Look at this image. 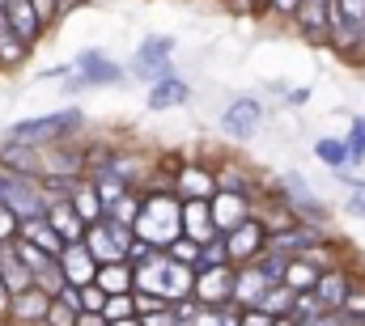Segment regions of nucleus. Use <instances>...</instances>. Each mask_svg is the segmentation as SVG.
Instances as JSON below:
<instances>
[{"label": "nucleus", "mask_w": 365, "mask_h": 326, "mask_svg": "<svg viewBox=\"0 0 365 326\" xmlns=\"http://www.w3.org/2000/svg\"><path fill=\"white\" fill-rule=\"evenodd\" d=\"M47 225L60 233V242H64V246L81 242V238H86V229H90V225L77 216V208H73V204H51V208H47Z\"/></svg>", "instance_id": "nucleus-14"}, {"label": "nucleus", "mask_w": 365, "mask_h": 326, "mask_svg": "<svg viewBox=\"0 0 365 326\" xmlns=\"http://www.w3.org/2000/svg\"><path fill=\"white\" fill-rule=\"evenodd\" d=\"M140 326H179V318H175V310H170V305H162V310L140 314Z\"/></svg>", "instance_id": "nucleus-37"}, {"label": "nucleus", "mask_w": 365, "mask_h": 326, "mask_svg": "<svg viewBox=\"0 0 365 326\" xmlns=\"http://www.w3.org/2000/svg\"><path fill=\"white\" fill-rule=\"evenodd\" d=\"M86 250H90V258L98 263V267H106V263H128L123 250H119V242L110 238V229H106L102 221L86 229Z\"/></svg>", "instance_id": "nucleus-15"}, {"label": "nucleus", "mask_w": 365, "mask_h": 326, "mask_svg": "<svg viewBox=\"0 0 365 326\" xmlns=\"http://www.w3.org/2000/svg\"><path fill=\"white\" fill-rule=\"evenodd\" d=\"M132 233H136L140 242H149V246L179 242V233H182V208L170 199V195H149V199L140 204V216H136Z\"/></svg>", "instance_id": "nucleus-1"}, {"label": "nucleus", "mask_w": 365, "mask_h": 326, "mask_svg": "<svg viewBox=\"0 0 365 326\" xmlns=\"http://www.w3.org/2000/svg\"><path fill=\"white\" fill-rule=\"evenodd\" d=\"M102 318H106V322H123V318H136L132 293H123V297H106V305H102Z\"/></svg>", "instance_id": "nucleus-30"}, {"label": "nucleus", "mask_w": 365, "mask_h": 326, "mask_svg": "<svg viewBox=\"0 0 365 326\" xmlns=\"http://www.w3.org/2000/svg\"><path fill=\"white\" fill-rule=\"evenodd\" d=\"M208 212H212V229H217V233H230V229H238L242 221H251L247 195H234V191H217L212 204H208Z\"/></svg>", "instance_id": "nucleus-9"}, {"label": "nucleus", "mask_w": 365, "mask_h": 326, "mask_svg": "<svg viewBox=\"0 0 365 326\" xmlns=\"http://www.w3.org/2000/svg\"><path fill=\"white\" fill-rule=\"evenodd\" d=\"M13 229H17V216L0 204V242H4V238H13Z\"/></svg>", "instance_id": "nucleus-41"}, {"label": "nucleus", "mask_w": 365, "mask_h": 326, "mask_svg": "<svg viewBox=\"0 0 365 326\" xmlns=\"http://www.w3.org/2000/svg\"><path fill=\"white\" fill-rule=\"evenodd\" d=\"M60 271H64V280L73 288H86V284H93V275H98V263L90 258V250L81 242H73V246H64V254H60Z\"/></svg>", "instance_id": "nucleus-10"}, {"label": "nucleus", "mask_w": 365, "mask_h": 326, "mask_svg": "<svg viewBox=\"0 0 365 326\" xmlns=\"http://www.w3.org/2000/svg\"><path fill=\"white\" fill-rule=\"evenodd\" d=\"M208 267H230V250H225V233L208 238L200 246V258H195V271H208Z\"/></svg>", "instance_id": "nucleus-27"}, {"label": "nucleus", "mask_w": 365, "mask_h": 326, "mask_svg": "<svg viewBox=\"0 0 365 326\" xmlns=\"http://www.w3.org/2000/svg\"><path fill=\"white\" fill-rule=\"evenodd\" d=\"M4 21H9V30H13L21 43H30V38L38 34V26H43L38 9H34L30 0H13V4H4Z\"/></svg>", "instance_id": "nucleus-16"}, {"label": "nucleus", "mask_w": 365, "mask_h": 326, "mask_svg": "<svg viewBox=\"0 0 365 326\" xmlns=\"http://www.w3.org/2000/svg\"><path fill=\"white\" fill-rule=\"evenodd\" d=\"M0 310H9V288H4V280H0Z\"/></svg>", "instance_id": "nucleus-43"}, {"label": "nucleus", "mask_w": 365, "mask_h": 326, "mask_svg": "<svg viewBox=\"0 0 365 326\" xmlns=\"http://www.w3.org/2000/svg\"><path fill=\"white\" fill-rule=\"evenodd\" d=\"M314 157L323 165H331V169H344V165L353 162V157H349V144H344V140H331V136L314 144Z\"/></svg>", "instance_id": "nucleus-28"}, {"label": "nucleus", "mask_w": 365, "mask_h": 326, "mask_svg": "<svg viewBox=\"0 0 365 326\" xmlns=\"http://www.w3.org/2000/svg\"><path fill=\"white\" fill-rule=\"evenodd\" d=\"M284 199H289V212L293 216L306 212V225H319L323 221V204L314 199V191H310L306 178H284Z\"/></svg>", "instance_id": "nucleus-11"}, {"label": "nucleus", "mask_w": 365, "mask_h": 326, "mask_svg": "<svg viewBox=\"0 0 365 326\" xmlns=\"http://www.w3.org/2000/svg\"><path fill=\"white\" fill-rule=\"evenodd\" d=\"M344 208L365 221V182H349V204H344Z\"/></svg>", "instance_id": "nucleus-38"}, {"label": "nucleus", "mask_w": 365, "mask_h": 326, "mask_svg": "<svg viewBox=\"0 0 365 326\" xmlns=\"http://www.w3.org/2000/svg\"><path fill=\"white\" fill-rule=\"evenodd\" d=\"M136 216H140V199L136 195H123L119 204H110V221H119V225H136Z\"/></svg>", "instance_id": "nucleus-31"}, {"label": "nucleus", "mask_w": 365, "mask_h": 326, "mask_svg": "<svg viewBox=\"0 0 365 326\" xmlns=\"http://www.w3.org/2000/svg\"><path fill=\"white\" fill-rule=\"evenodd\" d=\"M319 263L314 258H306V254H297V258H289V267H284V288H293V293H314V284H319Z\"/></svg>", "instance_id": "nucleus-18"}, {"label": "nucleus", "mask_w": 365, "mask_h": 326, "mask_svg": "<svg viewBox=\"0 0 365 326\" xmlns=\"http://www.w3.org/2000/svg\"><path fill=\"white\" fill-rule=\"evenodd\" d=\"M170 51H175V38H145V47L136 51V60H132V68L140 73V77H149V81H162V77H170Z\"/></svg>", "instance_id": "nucleus-7"}, {"label": "nucleus", "mask_w": 365, "mask_h": 326, "mask_svg": "<svg viewBox=\"0 0 365 326\" xmlns=\"http://www.w3.org/2000/svg\"><path fill=\"white\" fill-rule=\"evenodd\" d=\"M179 102H187V85L179 77L153 81V89H149V110H166V106H179Z\"/></svg>", "instance_id": "nucleus-23"}, {"label": "nucleus", "mask_w": 365, "mask_h": 326, "mask_svg": "<svg viewBox=\"0 0 365 326\" xmlns=\"http://www.w3.org/2000/svg\"><path fill=\"white\" fill-rule=\"evenodd\" d=\"M182 238L195 246H204L208 238H217L212 229V212H208V199H187L182 208Z\"/></svg>", "instance_id": "nucleus-12"}, {"label": "nucleus", "mask_w": 365, "mask_h": 326, "mask_svg": "<svg viewBox=\"0 0 365 326\" xmlns=\"http://www.w3.org/2000/svg\"><path fill=\"white\" fill-rule=\"evenodd\" d=\"M272 326H293V318H272Z\"/></svg>", "instance_id": "nucleus-45"}, {"label": "nucleus", "mask_w": 365, "mask_h": 326, "mask_svg": "<svg viewBox=\"0 0 365 326\" xmlns=\"http://www.w3.org/2000/svg\"><path fill=\"white\" fill-rule=\"evenodd\" d=\"M268 288H272L268 275H264V271L255 267V258H251V263L234 267V297H230V305H238V310H259V301H264Z\"/></svg>", "instance_id": "nucleus-6"}, {"label": "nucleus", "mask_w": 365, "mask_h": 326, "mask_svg": "<svg viewBox=\"0 0 365 326\" xmlns=\"http://www.w3.org/2000/svg\"><path fill=\"white\" fill-rule=\"evenodd\" d=\"M259 123H264V106H259L255 98H238V102H230L225 115H221V132L234 136V140H251V136L259 132Z\"/></svg>", "instance_id": "nucleus-5"}, {"label": "nucleus", "mask_w": 365, "mask_h": 326, "mask_svg": "<svg viewBox=\"0 0 365 326\" xmlns=\"http://www.w3.org/2000/svg\"><path fill=\"white\" fill-rule=\"evenodd\" d=\"M0 280H4V288L17 297V293H26V288H34V280H30V271H26V263L13 254V250H4L0 254Z\"/></svg>", "instance_id": "nucleus-22"}, {"label": "nucleus", "mask_w": 365, "mask_h": 326, "mask_svg": "<svg viewBox=\"0 0 365 326\" xmlns=\"http://www.w3.org/2000/svg\"><path fill=\"white\" fill-rule=\"evenodd\" d=\"M73 208H77V216H81L86 225H98V216H102V199H98V191H93V186H77Z\"/></svg>", "instance_id": "nucleus-29"}, {"label": "nucleus", "mask_w": 365, "mask_h": 326, "mask_svg": "<svg viewBox=\"0 0 365 326\" xmlns=\"http://www.w3.org/2000/svg\"><path fill=\"white\" fill-rule=\"evenodd\" d=\"M9 310H13L17 318H26V322H38V318H47L51 297H47V293H38V288H26V293H17V297L9 301Z\"/></svg>", "instance_id": "nucleus-21"}, {"label": "nucleus", "mask_w": 365, "mask_h": 326, "mask_svg": "<svg viewBox=\"0 0 365 326\" xmlns=\"http://www.w3.org/2000/svg\"><path fill=\"white\" fill-rule=\"evenodd\" d=\"M4 165H13V169H34V157H30V149H4Z\"/></svg>", "instance_id": "nucleus-39"}, {"label": "nucleus", "mask_w": 365, "mask_h": 326, "mask_svg": "<svg viewBox=\"0 0 365 326\" xmlns=\"http://www.w3.org/2000/svg\"><path fill=\"white\" fill-rule=\"evenodd\" d=\"M297 21H302V30L310 38L327 34V0H302L297 4Z\"/></svg>", "instance_id": "nucleus-24"}, {"label": "nucleus", "mask_w": 365, "mask_h": 326, "mask_svg": "<svg viewBox=\"0 0 365 326\" xmlns=\"http://www.w3.org/2000/svg\"><path fill=\"white\" fill-rule=\"evenodd\" d=\"M102 305H106V293L98 284H86L81 288V314H102Z\"/></svg>", "instance_id": "nucleus-36"}, {"label": "nucleus", "mask_w": 365, "mask_h": 326, "mask_svg": "<svg viewBox=\"0 0 365 326\" xmlns=\"http://www.w3.org/2000/svg\"><path fill=\"white\" fill-rule=\"evenodd\" d=\"M47 322H51V326H77V310L51 297V310H47Z\"/></svg>", "instance_id": "nucleus-35"}, {"label": "nucleus", "mask_w": 365, "mask_h": 326, "mask_svg": "<svg viewBox=\"0 0 365 326\" xmlns=\"http://www.w3.org/2000/svg\"><path fill=\"white\" fill-rule=\"evenodd\" d=\"M77 123H81V110H56V115H38V119L13 123V127H9V140H17V144H30V140H56V136L73 132Z\"/></svg>", "instance_id": "nucleus-3"}, {"label": "nucleus", "mask_w": 365, "mask_h": 326, "mask_svg": "<svg viewBox=\"0 0 365 326\" xmlns=\"http://www.w3.org/2000/svg\"><path fill=\"white\" fill-rule=\"evenodd\" d=\"M77 326H110L102 314H77Z\"/></svg>", "instance_id": "nucleus-42"}, {"label": "nucleus", "mask_w": 365, "mask_h": 326, "mask_svg": "<svg viewBox=\"0 0 365 326\" xmlns=\"http://www.w3.org/2000/svg\"><path fill=\"white\" fill-rule=\"evenodd\" d=\"M264 225L259 221H242L238 229H230L225 233V250H230V267H242V263H251L259 250H264Z\"/></svg>", "instance_id": "nucleus-8"}, {"label": "nucleus", "mask_w": 365, "mask_h": 326, "mask_svg": "<svg viewBox=\"0 0 365 326\" xmlns=\"http://www.w3.org/2000/svg\"><path fill=\"white\" fill-rule=\"evenodd\" d=\"M110 326H140V318H123V322H110Z\"/></svg>", "instance_id": "nucleus-44"}, {"label": "nucleus", "mask_w": 365, "mask_h": 326, "mask_svg": "<svg viewBox=\"0 0 365 326\" xmlns=\"http://www.w3.org/2000/svg\"><path fill=\"white\" fill-rule=\"evenodd\" d=\"M93 284H98L106 297H123V293H132V267H128V263H106V267H98Z\"/></svg>", "instance_id": "nucleus-20"}, {"label": "nucleus", "mask_w": 365, "mask_h": 326, "mask_svg": "<svg viewBox=\"0 0 365 326\" xmlns=\"http://www.w3.org/2000/svg\"><path fill=\"white\" fill-rule=\"evenodd\" d=\"M77 73H81V85H115L123 77V68L115 60H106L102 51H81L77 56Z\"/></svg>", "instance_id": "nucleus-13"}, {"label": "nucleus", "mask_w": 365, "mask_h": 326, "mask_svg": "<svg viewBox=\"0 0 365 326\" xmlns=\"http://www.w3.org/2000/svg\"><path fill=\"white\" fill-rule=\"evenodd\" d=\"M293 288H284V284H272L268 293H264V301H259V310L268 314V318H289L293 314Z\"/></svg>", "instance_id": "nucleus-26"}, {"label": "nucleus", "mask_w": 365, "mask_h": 326, "mask_svg": "<svg viewBox=\"0 0 365 326\" xmlns=\"http://www.w3.org/2000/svg\"><path fill=\"white\" fill-rule=\"evenodd\" d=\"M170 258H175V263H182V267H195V258H200V246L187 242V238H179V242H170Z\"/></svg>", "instance_id": "nucleus-34"}, {"label": "nucleus", "mask_w": 365, "mask_h": 326, "mask_svg": "<svg viewBox=\"0 0 365 326\" xmlns=\"http://www.w3.org/2000/svg\"><path fill=\"white\" fill-rule=\"evenodd\" d=\"M179 191L187 195V199H212V195H217V178L204 174V169H182Z\"/></svg>", "instance_id": "nucleus-25"}, {"label": "nucleus", "mask_w": 365, "mask_h": 326, "mask_svg": "<svg viewBox=\"0 0 365 326\" xmlns=\"http://www.w3.org/2000/svg\"><path fill=\"white\" fill-rule=\"evenodd\" d=\"M349 157L353 162H365V119H353V132H349Z\"/></svg>", "instance_id": "nucleus-33"}, {"label": "nucleus", "mask_w": 365, "mask_h": 326, "mask_svg": "<svg viewBox=\"0 0 365 326\" xmlns=\"http://www.w3.org/2000/svg\"><path fill=\"white\" fill-rule=\"evenodd\" d=\"M0 204L17 216V221H38L47 212L38 186H30L21 174H0Z\"/></svg>", "instance_id": "nucleus-2"}, {"label": "nucleus", "mask_w": 365, "mask_h": 326, "mask_svg": "<svg viewBox=\"0 0 365 326\" xmlns=\"http://www.w3.org/2000/svg\"><path fill=\"white\" fill-rule=\"evenodd\" d=\"M204 310H221L234 297V267H208L195 271V293H191Z\"/></svg>", "instance_id": "nucleus-4"}, {"label": "nucleus", "mask_w": 365, "mask_h": 326, "mask_svg": "<svg viewBox=\"0 0 365 326\" xmlns=\"http://www.w3.org/2000/svg\"><path fill=\"white\" fill-rule=\"evenodd\" d=\"M349 284H353V280H349L344 271H323V275H319V284H314V297H319V305H323V310H331V314H336V310H344Z\"/></svg>", "instance_id": "nucleus-17"}, {"label": "nucleus", "mask_w": 365, "mask_h": 326, "mask_svg": "<svg viewBox=\"0 0 365 326\" xmlns=\"http://www.w3.org/2000/svg\"><path fill=\"white\" fill-rule=\"evenodd\" d=\"M21 56H26V43L4 26V30H0V60H4V64H17Z\"/></svg>", "instance_id": "nucleus-32"}, {"label": "nucleus", "mask_w": 365, "mask_h": 326, "mask_svg": "<svg viewBox=\"0 0 365 326\" xmlns=\"http://www.w3.org/2000/svg\"><path fill=\"white\" fill-rule=\"evenodd\" d=\"M21 242H30V246H38L43 254H51V258H60L64 254V242H60V233L38 216V221H21Z\"/></svg>", "instance_id": "nucleus-19"}, {"label": "nucleus", "mask_w": 365, "mask_h": 326, "mask_svg": "<svg viewBox=\"0 0 365 326\" xmlns=\"http://www.w3.org/2000/svg\"><path fill=\"white\" fill-rule=\"evenodd\" d=\"M238 326H272V318H268L264 310H242V314H238Z\"/></svg>", "instance_id": "nucleus-40"}]
</instances>
